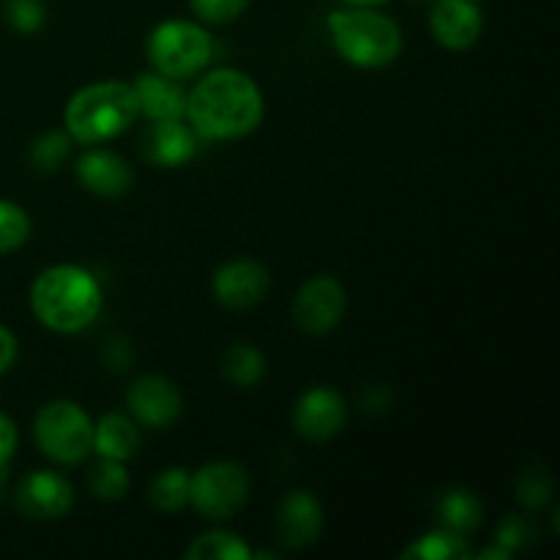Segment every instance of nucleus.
<instances>
[{
	"mask_svg": "<svg viewBox=\"0 0 560 560\" xmlns=\"http://www.w3.org/2000/svg\"><path fill=\"white\" fill-rule=\"evenodd\" d=\"M262 91L246 71L219 66L186 91V120L200 140H241L262 124Z\"/></svg>",
	"mask_w": 560,
	"mask_h": 560,
	"instance_id": "1",
	"label": "nucleus"
},
{
	"mask_svg": "<svg viewBox=\"0 0 560 560\" xmlns=\"http://www.w3.org/2000/svg\"><path fill=\"white\" fill-rule=\"evenodd\" d=\"M104 304L102 284L91 271L71 262L49 266L33 279L31 312L55 334H80L98 317Z\"/></svg>",
	"mask_w": 560,
	"mask_h": 560,
	"instance_id": "2",
	"label": "nucleus"
},
{
	"mask_svg": "<svg viewBox=\"0 0 560 560\" xmlns=\"http://www.w3.org/2000/svg\"><path fill=\"white\" fill-rule=\"evenodd\" d=\"M140 118L135 88L124 80H98L71 93L63 109V129L80 145L109 142Z\"/></svg>",
	"mask_w": 560,
	"mask_h": 560,
	"instance_id": "3",
	"label": "nucleus"
},
{
	"mask_svg": "<svg viewBox=\"0 0 560 560\" xmlns=\"http://www.w3.org/2000/svg\"><path fill=\"white\" fill-rule=\"evenodd\" d=\"M326 27L339 58L355 69H386L402 52V27L381 9L345 5L328 14Z\"/></svg>",
	"mask_w": 560,
	"mask_h": 560,
	"instance_id": "4",
	"label": "nucleus"
},
{
	"mask_svg": "<svg viewBox=\"0 0 560 560\" xmlns=\"http://www.w3.org/2000/svg\"><path fill=\"white\" fill-rule=\"evenodd\" d=\"M213 58V38L202 22L164 20L148 36V60L153 71L173 80L202 74Z\"/></svg>",
	"mask_w": 560,
	"mask_h": 560,
	"instance_id": "5",
	"label": "nucleus"
},
{
	"mask_svg": "<svg viewBox=\"0 0 560 560\" xmlns=\"http://www.w3.org/2000/svg\"><path fill=\"white\" fill-rule=\"evenodd\" d=\"M33 441L52 463L80 465L93 452V421L71 399H52L33 419Z\"/></svg>",
	"mask_w": 560,
	"mask_h": 560,
	"instance_id": "6",
	"label": "nucleus"
},
{
	"mask_svg": "<svg viewBox=\"0 0 560 560\" xmlns=\"http://www.w3.org/2000/svg\"><path fill=\"white\" fill-rule=\"evenodd\" d=\"M249 490L252 481L244 465L219 459V463H208L191 474L189 503L206 520L224 523L246 506Z\"/></svg>",
	"mask_w": 560,
	"mask_h": 560,
	"instance_id": "7",
	"label": "nucleus"
},
{
	"mask_svg": "<svg viewBox=\"0 0 560 560\" xmlns=\"http://www.w3.org/2000/svg\"><path fill=\"white\" fill-rule=\"evenodd\" d=\"M345 310H348V290L328 273L306 279L293 299L295 326L312 337L331 334L342 323Z\"/></svg>",
	"mask_w": 560,
	"mask_h": 560,
	"instance_id": "8",
	"label": "nucleus"
},
{
	"mask_svg": "<svg viewBox=\"0 0 560 560\" xmlns=\"http://www.w3.org/2000/svg\"><path fill=\"white\" fill-rule=\"evenodd\" d=\"M348 421L345 397L331 386H312L299 397L293 408V430L310 443L331 441Z\"/></svg>",
	"mask_w": 560,
	"mask_h": 560,
	"instance_id": "9",
	"label": "nucleus"
},
{
	"mask_svg": "<svg viewBox=\"0 0 560 560\" xmlns=\"http://www.w3.org/2000/svg\"><path fill=\"white\" fill-rule=\"evenodd\" d=\"M126 408L140 427L164 430L180 419L184 397L178 386L162 375H140L126 392Z\"/></svg>",
	"mask_w": 560,
	"mask_h": 560,
	"instance_id": "10",
	"label": "nucleus"
},
{
	"mask_svg": "<svg viewBox=\"0 0 560 560\" xmlns=\"http://www.w3.org/2000/svg\"><path fill=\"white\" fill-rule=\"evenodd\" d=\"M16 509L27 520H60L74 509V490L69 479L55 470H31L16 485Z\"/></svg>",
	"mask_w": 560,
	"mask_h": 560,
	"instance_id": "11",
	"label": "nucleus"
},
{
	"mask_svg": "<svg viewBox=\"0 0 560 560\" xmlns=\"http://www.w3.org/2000/svg\"><path fill=\"white\" fill-rule=\"evenodd\" d=\"M213 299L224 310H252L262 304L271 290V273L266 266L255 260H230L213 273Z\"/></svg>",
	"mask_w": 560,
	"mask_h": 560,
	"instance_id": "12",
	"label": "nucleus"
},
{
	"mask_svg": "<svg viewBox=\"0 0 560 560\" xmlns=\"http://www.w3.org/2000/svg\"><path fill=\"white\" fill-rule=\"evenodd\" d=\"M430 31L441 47L465 52L485 31L479 0H435L430 11Z\"/></svg>",
	"mask_w": 560,
	"mask_h": 560,
	"instance_id": "13",
	"label": "nucleus"
},
{
	"mask_svg": "<svg viewBox=\"0 0 560 560\" xmlns=\"http://www.w3.org/2000/svg\"><path fill=\"white\" fill-rule=\"evenodd\" d=\"M74 175L91 195L124 197L135 184L131 164L109 148L91 145L80 153L74 164Z\"/></svg>",
	"mask_w": 560,
	"mask_h": 560,
	"instance_id": "14",
	"label": "nucleus"
},
{
	"mask_svg": "<svg viewBox=\"0 0 560 560\" xmlns=\"http://www.w3.org/2000/svg\"><path fill=\"white\" fill-rule=\"evenodd\" d=\"M323 530V503L310 490H293L279 501L277 534L290 550L315 545Z\"/></svg>",
	"mask_w": 560,
	"mask_h": 560,
	"instance_id": "15",
	"label": "nucleus"
},
{
	"mask_svg": "<svg viewBox=\"0 0 560 560\" xmlns=\"http://www.w3.org/2000/svg\"><path fill=\"white\" fill-rule=\"evenodd\" d=\"M145 153L148 162L159 164V167H180V164L191 162L197 153V142L200 135L189 126L186 118L175 120H151V129L145 131Z\"/></svg>",
	"mask_w": 560,
	"mask_h": 560,
	"instance_id": "16",
	"label": "nucleus"
},
{
	"mask_svg": "<svg viewBox=\"0 0 560 560\" xmlns=\"http://www.w3.org/2000/svg\"><path fill=\"white\" fill-rule=\"evenodd\" d=\"M131 88L140 104V115L148 120L186 118V88L180 80L159 71H142L135 77Z\"/></svg>",
	"mask_w": 560,
	"mask_h": 560,
	"instance_id": "17",
	"label": "nucleus"
},
{
	"mask_svg": "<svg viewBox=\"0 0 560 560\" xmlns=\"http://www.w3.org/2000/svg\"><path fill=\"white\" fill-rule=\"evenodd\" d=\"M142 446L140 424L126 413H107L93 424V452L104 459L129 463Z\"/></svg>",
	"mask_w": 560,
	"mask_h": 560,
	"instance_id": "18",
	"label": "nucleus"
},
{
	"mask_svg": "<svg viewBox=\"0 0 560 560\" xmlns=\"http://www.w3.org/2000/svg\"><path fill=\"white\" fill-rule=\"evenodd\" d=\"M435 514L441 528L459 536H468L481 525L485 506H481V501L476 498V492L465 490V487H452V490H446L438 498Z\"/></svg>",
	"mask_w": 560,
	"mask_h": 560,
	"instance_id": "19",
	"label": "nucleus"
},
{
	"mask_svg": "<svg viewBox=\"0 0 560 560\" xmlns=\"http://www.w3.org/2000/svg\"><path fill=\"white\" fill-rule=\"evenodd\" d=\"M222 375L224 381L238 388L257 386L262 381V375H266V355L255 345H230L222 355Z\"/></svg>",
	"mask_w": 560,
	"mask_h": 560,
	"instance_id": "20",
	"label": "nucleus"
},
{
	"mask_svg": "<svg viewBox=\"0 0 560 560\" xmlns=\"http://www.w3.org/2000/svg\"><path fill=\"white\" fill-rule=\"evenodd\" d=\"M189 560H249L252 550L233 530H206L186 547Z\"/></svg>",
	"mask_w": 560,
	"mask_h": 560,
	"instance_id": "21",
	"label": "nucleus"
},
{
	"mask_svg": "<svg viewBox=\"0 0 560 560\" xmlns=\"http://www.w3.org/2000/svg\"><path fill=\"white\" fill-rule=\"evenodd\" d=\"M189 487H191V474L186 468H164L162 474L153 479L151 492H148V501L153 509L164 514L180 512L184 506H189Z\"/></svg>",
	"mask_w": 560,
	"mask_h": 560,
	"instance_id": "22",
	"label": "nucleus"
},
{
	"mask_svg": "<svg viewBox=\"0 0 560 560\" xmlns=\"http://www.w3.org/2000/svg\"><path fill=\"white\" fill-rule=\"evenodd\" d=\"M402 558L419 560H465L470 558L468 539L459 534H452L446 528H438L432 534L419 536L410 547H405Z\"/></svg>",
	"mask_w": 560,
	"mask_h": 560,
	"instance_id": "23",
	"label": "nucleus"
},
{
	"mask_svg": "<svg viewBox=\"0 0 560 560\" xmlns=\"http://www.w3.org/2000/svg\"><path fill=\"white\" fill-rule=\"evenodd\" d=\"M71 145H74V140H71L66 129L44 131L27 148V164L33 170H38V173H52V170H58L69 159Z\"/></svg>",
	"mask_w": 560,
	"mask_h": 560,
	"instance_id": "24",
	"label": "nucleus"
},
{
	"mask_svg": "<svg viewBox=\"0 0 560 560\" xmlns=\"http://www.w3.org/2000/svg\"><path fill=\"white\" fill-rule=\"evenodd\" d=\"M88 487H91V492L98 501H120V498H126L131 487L126 463L98 457V463L88 474Z\"/></svg>",
	"mask_w": 560,
	"mask_h": 560,
	"instance_id": "25",
	"label": "nucleus"
},
{
	"mask_svg": "<svg viewBox=\"0 0 560 560\" xmlns=\"http://www.w3.org/2000/svg\"><path fill=\"white\" fill-rule=\"evenodd\" d=\"M31 238V217L22 206L11 200H0V255L16 252Z\"/></svg>",
	"mask_w": 560,
	"mask_h": 560,
	"instance_id": "26",
	"label": "nucleus"
},
{
	"mask_svg": "<svg viewBox=\"0 0 560 560\" xmlns=\"http://www.w3.org/2000/svg\"><path fill=\"white\" fill-rule=\"evenodd\" d=\"M3 16L9 27L22 36H31L47 22V0H3Z\"/></svg>",
	"mask_w": 560,
	"mask_h": 560,
	"instance_id": "27",
	"label": "nucleus"
},
{
	"mask_svg": "<svg viewBox=\"0 0 560 560\" xmlns=\"http://www.w3.org/2000/svg\"><path fill=\"white\" fill-rule=\"evenodd\" d=\"M517 498L528 509H545L552 501V479L545 465H530L517 481Z\"/></svg>",
	"mask_w": 560,
	"mask_h": 560,
	"instance_id": "28",
	"label": "nucleus"
},
{
	"mask_svg": "<svg viewBox=\"0 0 560 560\" xmlns=\"http://www.w3.org/2000/svg\"><path fill=\"white\" fill-rule=\"evenodd\" d=\"M249 3L252 0H189L202 25H230L249 9Z\"/></svg>",
	"mask_w": 560,
	"mask_h": 560,
	"instance_id": "29",
	"label": "nucleus"
},
{
	"mask_svg": "<svg viewBox=\"0 0 560 560\" xmlns=\"http://www.w3.org/2000/svg\"><path fill=\"white\" fill-rule=\"evenodd\" d=\"M534 523L525 517H517V514H509L506 520H501V525H498V545L506 547L509 552L514 550H525V547L534 541Z\"/></svg>",
	"mask_w": 560,
	"mask_h": 560,
	"instance_id": "30",
	"label": "nucleus"
},
{
	"mask_svg": "<svg viewBox=\"0 0 560 560\" xmlns=\"http://www.w3.org/2000/svg\"><path fill=\"white\" fill-rule=\"evenodd\" d=\"M16 424L5 413H0V470H5V465L11 463L16 452Z\"/></svg>",
	"mask_w": 560,
	"mask_h": 560,
	"instance_id": "31",
	"label": "nucleus"
},
{
	"mask_svg": "<svg viewBox=\"0 0 560 560\" xmlns=\"http://www.w3.org/2000/svg\"><path fill=\"white\" fill-rule=\"evenodd\" d=\"M104 359L113 370H126L131 361V348L126 339H109V345L104 348Z\"/></svg>",
	"mask_w": 560,
	"mask_h": 560,
	"instance_id": "32",
	"label": "nucleus"
},
{
	"mask_svg": "<svg viewBox=\"0 0 560 560\" xmlns=\"http://www.w3.org/2000/svg\"><path fill=\"white\" fill-rule=\"evenodd\" d=\"M16 353H20V345H16V337L5 326H0V375L9 372L14 366Z\"/></svg>",
	"mask_w": 560,
	"mask_h": 560,
	"instance_id": "33",
	"label": "nucleus"
},
{
	"mask_svg": "<svg viewBox=\"0 0 560 560\" xmlns=\"http://www.w3.org/2000/svg\"><path fill=\"white\" fill-rule=\"evenodd\" d=\"M361 402H364V408L372 410V413H383V410H388V405H392V394H388L386 386H370L364 392V397H361Z\"/></svg>",
	"mask_w": 560,
	"mask_h": 560,
	"instance_id": "34",
	"label": "nucleus"
},
{
	"mask_svg": "<svg viewBox=\"0 0 560 560\" xmlns=\"http://www.w3.org/2000/svg\"><path fill=\"white\" fill-rule=\"evenodd\" d=\"M479 558H481V560H509V558H512V552H509L506 547H501V545H498V541H495V545L487 547L485 552H479Z\"/></svg>",
	"mask_w": 560,
	"mask_h": 560,
	"instance_id": "35",
	"label": "nucleus"
},
{
	"mask_svg": "<svg viewBox=\"0 0 560 560\" xmlns=\"http://www.w3.org/2000/svg\"><path fill=\"white\" fill-rule=\"evenodd\" d=\"M348 5H364V9H381V5L392 3V0H345Z\"/></svg>",
	"mask_w": 560,
	"mask_h": 560,
	"instance_id": "36",
	"label": "nucleus"
},
{
	"mask_svg": "<svg viewBox=\"0 0 560 560\" xmlns=\"http://www.w3.org/2000/svg\"><path fill=\"white\" fill-rule=\"evenodd\" d=\"M3 485H5V470H0V495H3Z\"/></svg>",
	"mask_w": 560,
	"mask_h": 560,
	"instance_id": "37",
	"label": "nucleus"
}]
</instances>
